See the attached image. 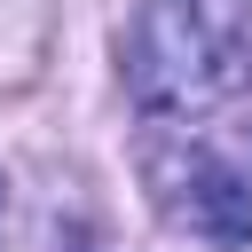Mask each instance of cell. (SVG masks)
Returning <instances> with one entry per match:
<instances>
[{
    "label": "cell",
    "mask_w": 252,
    "mask_h": 252,
    "mask_svg": "<svg viewBox=\"0 0 252 252\" xmlns=\"http://www.w3.org/2000/svg\"><path fill=\"white\" fill-rule=\"evenodd\" d=\"M236 63L205 0H142L126 32V87L150 118H197L228 94Z\"/></svg>",
    "instance_id": "obj_1"
},
{
    "label": "cell",
    "mask_w": 252,
    "mask_h": 252,
    "mask_svg": "<svg viewBox=\"0 0 252 252\" xmlns=\"http://www.w3.org/2000/svg\"><path fill=\"white\" fill-rule=\"evenodd\" d=\"M8 213H16V189H8V173H0V236H8Z\"/></svg>",
    "instance_id": "obj_3"
},
{
    "label": "cell",
    "mask_w": 252,
    "mask_h": 252,
    "mask_svg": "<svg viewBox=\"0 0 252 252\" xmlns=\"http://www.w3.org/2000/svg\"><path fill=\"white\" fill-rule=\"evenodd\" d=\"M189 228L205 244H252V181L244 173H197L189 181Z\"/></svg>",
    "instance_id": "obj_2"
}]
</instances>
